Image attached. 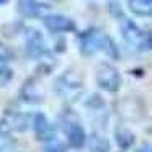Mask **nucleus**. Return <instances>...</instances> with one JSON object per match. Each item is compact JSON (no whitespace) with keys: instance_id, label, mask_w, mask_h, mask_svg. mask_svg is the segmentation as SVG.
<instances>
[{"instance_id":"obj_20","label":"nucleus","mask_w":152,"mask_h":152,"mask_svg":"<svg viewBox=\"0 0 152 152\" xmlns=\"http://www.w3.org/2000/svg\"><path fill=\"white\" fill-rule=\"evenodd\" d=\"M44 152H66V149L54 141V142H49V145L44 147Z\"/></svg>"},{"instance_id":"obj_8","label":"nucleus","mask_w":152,"mask_h":152,"mask_svg":"<svg viewBox=\"0 0 152 152\" xmlns=\"http://www.w3.org/2000/svg\"><path fill=\"white\" fill-rule=\"evenodd\" d=\"M102 31L96 28H87L77 34L79 41V51L83 57H92L100 51V39H102Z\"/></svg>"},{"instance_id":"obj_24","label":"nucleus","mask_w":152,"mask_h":152,"mask_svg":"<svg viewBox=\"0 0 152 152\" xmlns=\"http://www.w3.org/2000/svg\"><path fill=\"white\" fill-rule=\"evenodd\" d=\"M54 2H59V0H54Z\"/></svg>"},{"instance_id":"obj_21","label":"nucleus","mask_w":152,"mask_h":152,"mask_svg":"<svg viewBox=\"0 0 152 152\" xmlns=\"http://www.w3.org/2000/svg\"><path fill=\"white\" fill-rule=\"evenodd\" d=\"M136 152H152L151 142H144V144H141L137 149H136Z\"/></svg>"},{"instance_id":"obj_22","label":"nucleus","mask_w":152,"mask_h":152,"mask_svg":"<svg viewBox=\"0 0 152 152\" xmlns=\"http://www.w3.org/2000/svg\"><path fill=\"white\" fill-rule=\"evenodd\" d=\"M129 74H132L134 77H144L145 70L144 69H132V70H129Z\"/></svg>"},{"instance_id":"obj_7","label":"nucleus","mask_w":152,"mask_h":152,"mask_svg":"<svg viewBox=\"0 0 152 152\" xmlns=\"http://www.w3.org/2000/svg\"><path fill=\"white\" fill-rule=\"evenodd\" d=\"M31 128V115L23 111H5L4 118L0 119V129L7 132H26Z\"/></svg>"},{"instance_id":"obj_1","label":"nucleus","mask_w":152,"mask_h":152,"mask_svg":"<svg viewBox=\"0 0 152 152\" xmlns=\"http://www.w3.org/2000/svg\"><path fill=\"white\" fill-rule=\"evenodd\" d=\"M119 30H121V36L124 43L128 44L131 49L139 51V53H149L152 48L151 43V33L144 31L131 20V18L124 17L119 20Z\"/></svg>"},{"instance_id":"obj_3","label":"nucleus","mask_w":152,"mask_h":152,"mask_svg":"<svg viewBox=\"0 0 152 152\" xmlns=\"http://www.w3.org/2000/svg\"><path fill=\"white\" fill-rule=\"evenodd\" d=\"M54 90L66 102H77L83 93V79L79 72L67 70L56 79Z\"/></svg>"},{"instance_id":"obj_9","label":"nucleus","mask_w":152,"mask_h":152,"mask_svg":"<svg viewBox=\"0 0 152 152\" xmlns=\"http://www.w3.org/2000/svg\"><path fill=\"white\" fill-rule=\"evenodd\" d=\"M43 25L51 34H62V33H74L77 25L72 18L59 13H46L43 18Z\"/></svg>"},{"instance_id":"obj_10","label":"nucleus","mask_w":152,"mask_h":152,"mask_svg":"<svg viewBox=\"0 0 152 152\" xmlns=\"http://www.w3.org/2000/svg\"><path fill=\"white\" fill-rule=\"evenodd\" d=\"M49 5L39 0H18L17 12L23 18H43L46 15Z\"/></svg>"},{"instance_id":"obj_6","label":"nucleus","mask_w":152,"mask_h":152,"mask_svg":"<svg viewBox=\"0 0 152 152\" xmlns=\"http://www.w3.org/2000/svg\"><path fill=\"white\" fill-rule=\"evenodd\" d=\"M31 129L34 131L36 139L41 142L49 144L57 139V128L43 111H36L34 115H31Z\"/></svg>"},{"instance_id":"obj_5","label":"nucleus","mask_w":152,"mask_h":152,"mask_svg":"<svg viewBox=\"0 0 152 152\" xmlns=\"http://www.w3.org/2000/svg\"><path fill=\"white\" fill-rule=\"evenodd\" d=\"M23 33H25V53L30 59L44 61L48 57H51L46 41L36 28H23Z\"/></svg>"},{"instance_id":"obj_16","label":"nucleus","mask_w":152,"mask_h":152,"mask_svg":"<svg viewBox=\"0 0 152 152\" xmlns=\"http://www.w3.org/2000/svg\"><path fill=\"white\" fill-rule=\"evenodd\" d=\"M83 106H85L88 111H93L95 115H103L106 108V103H105V98H103L100 93H92L88 95V98L83 102Z\"/></svg>"},{"instance_id":"obj_15","label":"nucleus","mask_w":152,"mask_h":152,"mask_svg":"<svg viewBox=\"0 0 152 152\" xmlns=\"http://www.w3.org/2000/svg\"><path fill=\"white\" fill-rule=\"evenodd\" d=\"M100 51L105 53L111 61H119V57H121V53H119L118 44H116L115 39H113L110 34H106V33L102 34V39H100Z\"/></svg>"},{"instance_id":"obj_2","label":"nucleus","mask_w":152,"mask_h":152,"mask_svg":"<svg viewBox=\"0 0 152 152\" xmlns=\"http://www.w3.org/2000/svg\"><path fill=\"white\" fill-rule=\"evenodd\" d=\"M59 126L62 129V132L66 134V141L67 145L74 151L85 147L87 142V131L82 126V123L75 118L72 111L67 113H61L59 115Z\"/></svg>"},{"instance_id":"obj_13","label":"nucleus","mask_w":152,"mask_h":152,"mask_svg":"<svg viewBox=\"0 0 152 152\" xmlns=\"http://www.w3.org/2000/svg\"><path fill=\"white\" fill-rule=\"evenodd\" d=\"M115 141L121 151H129L136 144V134L126 126H118L115 129Z\"/></svg>"},{"instance_id":"obj_18","label":"nucleus","mask_w":152,"mask_h":152,"mask_svg":"<svg viewBox=\"0 0 152 152\" xmlns=\"http://www.w3.org/2000/svg\"><path fill=\"white\" fill-rule=\"evenodd\" d=\"M108 12H110V15H111L115 20H121V18H124L126 17V13H124V10H123V7L118 4V2H110V5H108Z\"/></svg>"},{"instance_id":"obj_19","label":"nucleus","mask_w":152,"mask_h":152,"mask_svg":"<svg viewBox=\"0 0 152 152\" xmlns=\"http://www.w3.org/2000/svg\"><path fill=\"white\" fill-rule=\"evenodd\" d=\"M67 51V43L64 38H59V39L56 41V44H54V53H66Z\"/></svg>"},{"instance_id":"obj_14","label":"nucleus","mask_w":152,"mask_h":152,"mask_svg":"<svg viewBox=\"0 0 152 152\" xmlns=\"http://www.w3.org/2000/svg\"><path fill=\"white\" fill-rule=\"evenodd\" d=\"M128 8L136 17L149 18L152 15V0H128Z\"/></svg>"},{"instance_id":"obj_11","label":"nucleus","mask_w":152,"mask_h":152,"mask_svg":"<svg viewBox=\"0 0 152 152\" xmlns=\"http://www.w3.org/2000/svg\"><path fill=\"white\" fill-rule=\"evenodd\" d=\"M20 100L23 103H30V105H38L44 100V93L41 92L36 77H30L23 82L20 88Z\"/></svg>"},{"instance_id":"obj_23","label":"nucleus","mask_w":152,"mask_h":152,"mask_svg":"<svg viewBox=\"0 0 152 152\" xmlns=\"http://www.w3.org/2000/svg\"><path fill=\"white\" fill-rule=\"evenodd\" d=\"M8 2H10V0H0V5H7Z\"/></svg>"},{"instance_id":"obj_12","label":"nucleus","mask_w":152,"mask_h":152,"mask_svg":"<svg viewBox=\"0 0 152 152\" xmlns=\"http://www.w3.org/2000/svg\"><path fill=\"white\" fill-rule=\"evenodd\" d=\"M85 145H88L90 152H110L111 151V142L106 137V134L100 129H95L90 136H87Z\"/></svg>"},{"instance_id":"obj_17","label":"nucleus","mask_w":152,"mask_h":152,"mask_svg":"<svg viewBox=\"0 0 152 152\" xmlns=\"http://www.w3.org/2000/svg\"><path fill=\"white\" fill-rule=\"evenodd\" d=\"M13 79V70L7 64H0V87H5Z\"/></svg>"},{"instance_id":"obj_4","label":"nucleus","mask_w":152,"mask_h":152,"mask_svg":"<svg viewBox=\"0 0 152 152\" xmlns=\"http://www.w3.org/2000/svg\"><path fill=\"white\" fill-rule=\"evenodd\" d=\"M95 82L100 90H105L108 93H118L123 85V79H121L119 70L108 62L98 64L96 72H95Z\"/></svg>"}]
</instances>
